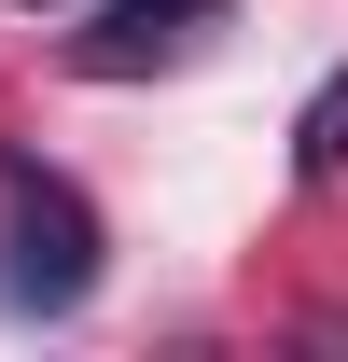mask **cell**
Returning a JSON list of instances; mask_svg holds the SVG:
<instances>
[{
	"label": "cell",
	"instance_id": "obj_1",
	"mask_svg": "<svg viewBox=\"0 0 348 362\" xmlns=\"http://www.w3.org/2000/svg\"><path fill=\"white\" fill-rule=\"evenodd\" d=\"M98 265H112L98 209H84V195H70L56 168L0 153V307H28V320H70V307L98 293Z\"/></svg>",
	"mask_w": 348,
	"mask_h": 362
},
{
	"label": "cell",
	"instance_id": "obj_2",
	"mask_svg": "<svg viewBox=\"0 0 348 362\" xmlns=\"http://www.w3.org/2000/svg\"><path fill=\"white\" fill-rule=\"evenodd\" d=\"M223 14H237V0H98V28H70V70H84V84L181 70V56H209Z\"/></svg>",
	"mask_w": 348,
	"mask_h": 362
},
{
	"label": "cell",
	"instance_id": "obj_3",
	"mask_svg": "<svg viewBox=\"0 0 348 362\" xmlns=\"http://www.w3.org/2000/svg\"><path fill=\"white\" fill-rule=\"evenodd\" d=\"M293 168H306V181H335V168H348V70H335L320 98H306V126H293Z\"/></svg>",
	"mask_w": 348,
	"mask_h": 362
}]
</instances>
